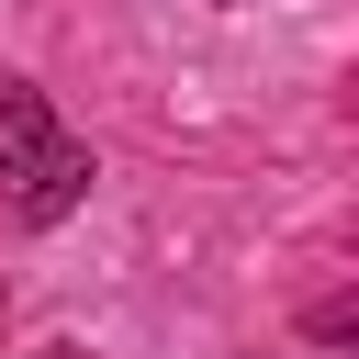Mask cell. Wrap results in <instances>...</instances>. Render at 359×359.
<instances>
[{
    "mask_svg": "<svg viewBox=\"0 0 359 359\" xmlns=\"http://www.w3.org/2000/svg\"><path fill=\"white\" fill-rule=\"evenodd\" d=\"M0 191H11L22 224H56L90 191V146H67L45 90H22V79H0Z\"/></svg>",
    "mask_w": 359,
    "mask_h": 359,
    "instance_id": "cell-1",
    "label": "cell"
},
{
    "mask_svg": "<svg viewBox=\"0 0 359 359\" xmlns=\"http://www.w3.org/2000/svg\"><path fill=\"white\" fill-rule=\"evenodd\" d=\"M45 359H79V348H45Z\"/></svg>",
    "mask_w": 359,
    "mask_h": 359,
    "instance_id": "cell-2",
    "label": "cell"
},
{
    "mask_svg": "<svg viewBox=\"0 0 359 359\" xmlns=\"http://www.w3.org/2000/svg\"><path fill=\"white\" fill-rule=\"evenodd\" d=\"M224 11H236V0H224Z\"/></svg>",
    "mask_w": 359,
    "mask_h": 359,
    "instance_id": "cell-3",
    "label": "cell"
}]
</instances>
